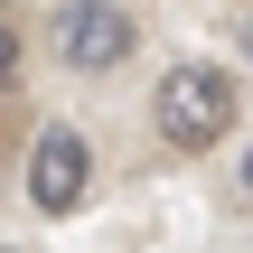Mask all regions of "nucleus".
I'll return each mask as SVG.
<instances>
[{
    "label": "nucleus",
    "instance_id": "nucleus-1",
    "mask_svg": "<svg viewBox=\"0 0 253 253\" xmlns=\"http://www.w3.org/2000/svg\"><path fill=\"white\" fill-rule=\"evenodd\" d=\"M235 122H244V84H235L216 56H178V66L150 84V131H160V150H178V160L235 141Z\"/></svg>",
    "mask_w": 253,
    "mask_h": 253
},
{
    "label": "nucleus",
    "instance_id": "nucleus-2",
    "mask_svg": "<svg viewBox=\"0 0 253 253\" xmlns=\"http://www.w3.org/2000/svg\"><path fill=\"white\" fill-rule=\"evenodd\" d=\"M94 197V131L84 122H38V141H28V160H19V207L28 216H75Z\"/></svg>",
    "mask_w": 253,
    "mask_h": 253
},
{
    "label": "nucleus",
    "instance_id": "nucleus-3",
    "mask_svg": "<svg viewBox=\"0 0 253 253\" xmlns=\"http://www.w3.org/2000/svg\"><path fill=\"white\" fill-rule=\"evenodd\" d=\"M131 56H141V9L131 0H66L56 9V66L75 84H103Z\"/></svg>",
    "mask_w": 253,
    "mask_h": 253
},
{
    "label": "nucleus",
    "instance_id": "nucleus-4",
    "mask_svg": "<svg viewBox=\"0 0 253 253\" xmlns=\"http://www.w3.org/2000/svg\"><path fill=\"white\" fill-rule=\"evenodd\" d=\"M19 66H28V47H19V19H9V9H0V94H9V84H19Z\"/></svg>",
    "mask_w": 253,
    "mask_h": 253
},
{
    "label": "nucleus",
    "instance_id": "nucleus-5",
    "mask_svg": "<svg viewBox=\"0 0 253 253\" xmlns=\"http://www.w3.org/2000/svg\"><path fill=\"white\" fill-rule=\"evenodd\" d=\"M235 178H244V197H253V150H244V169H235Z\"/></svg>",
    "mask_w": 253,
    "mask_h": 253
},
{
    "label": "nucleus",
    "instance_id": "nucleus-6",
    "mask_svg": "<svg viewBox=\"0 0 253 253\" xmlns=\"http://www.w3.org/2000/svg\"><path fill=\"white\" fill-rule=\"evenodd\" d=\"M0 253H19V244H0Z\"/></svg>",
    "mask_w": 253,
    "mask_h": 253
}]
</instances>
